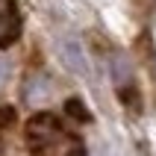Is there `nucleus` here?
I'll use <instances>...</instances> for the list:
<instances>
[{"mask_svg":"<svg viewBox=\"0 0 156 156\" xmlns=\"http://www.w3.org/2000/svg\"><path fill=\"white\" fill-rule=\"evenodd\" d=\"M65 112H68L74 121H88V109L80 103V100H68V103H65Z\"/></svg>","mask_w":156,"mask_h":156,"instance_id":"1","label":"nucleus"},{"mask_svg":"<svg viewBox=\"0 0 156 156\" xmlns=\"http://www.w3.org/2000/svg\"><path fill=\"white\" fill-rule=\"evenodd\" d=\"M65 156H86V150H83V147H71Z\"/></svg>","mask_w":156,"mask_h":156,"instance_id":"3","label":"nucleus"},{"mask_svg":"<svg viewBox=\"0 0 156 156\" xmlns=\"http://www.w3.org/2000/svg\"><path fill=\"white\" fill-rule=\"evenodd\" d=\"M12 121H15V109H9V106H0V127H9Z\"/></svg>","mask_w":156,"mask_h":156,"instance_id":"2","label":"nucleus"}]
</instances>
